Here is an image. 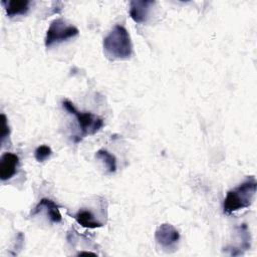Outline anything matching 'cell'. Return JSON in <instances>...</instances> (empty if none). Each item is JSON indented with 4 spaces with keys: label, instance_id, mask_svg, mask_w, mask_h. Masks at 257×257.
Here are the masks:
<instances>
[{
    "label": "cell",
    "instance_id": "ba28073f",
    "mask_svg": "<svg viewBox=\"0 0 257 257\" xmlns=\"http://www.w3.org/2000/svg\"><path fill=\"white\" fill-rule=\"evenodd\" d=\"M7 16L14 17L17 15H24L29 10L30 2L28 0H2Z\"/></svg>",
    "mask_w": 257,
    "mask_h": 257
},
{
    "label": "cell",
    "instance_id": "30bf717a",
    "mask_svg": "<svg viewBox=\"0 0 257 257\" xmlns=\"http://www.w3.org/2000/svg\"><path fill=\"white\" fill-rule=\"evenodd\" d=\"M73 218L77 221V223L79 225H81L82 227L85 228H90V229H94V228H99L102 226V223H100L99 221H97L94 217V215L88 211V210H80L78 211Z\"/></svg>",
    "mask_w": 257,
    "mask_h": 257
},
{
    "label": "cell",
    "instance_id": "3957f363",
    "mask_svg": "<svg viewBox=\"0 0 257 257\" xmlns=\"http://www.w3.org/2000/svg\"><path fill=\"white\" fill-rule=\"evenodd\" d=\"M62 106L71 114L76 117L79 130L81 132L79 139L84 138L87 135H94L103 126V119L93 113L90 112H83L76 109L74 104L65 99L62 101Z\"/></svg>",
    "mask_w": 257,
    "mask_h": 257
},
{
    "label": "cell",
    "instance_id": "8fae6325",
    "mask_svg": "<svg viewBox=\"0 0 257 257\" xmlns=\"http://www.w3.org/2000/svg\"><path fill=\"white\" fill-rule=\"evenodd\" d=\"M95 157L102 161L109 173H113L116 170V160L113 155L108 153L106 150H98L95 154Z\"/></svg>",
    "mask_w": 257,
    "mask_h": 257
},
{
    "label": "cell",
    "instance_id": "52a82bcc",
    "mask_svg": "<svg viewBox=\"0 0 257 257\" xmlns=\"http://www.w3.org/2000/svg\"><path fill=\"white\" fill-rule=\"evenodd\" d=\"M19 159L13 153H5L0 160V178L2 181L11 179L17 171Z\"/></svg>",
    "mask_w": 257,
    "mask_h": 257
},
{
    "label": "cell",
    "instance_id": "4fadbf2b",
    "mask_svg": "<svg viewBox=\"0 0 257 257\" xmlns=\"http://www.w3.org/2000/svg\"><path fill=\"white\" fill-rule=\"evenodd\" d=\"M1 120H2V125H1V142L3 143L4 139L9 136V126L7 123V118L4 113L1 114Z\"/></svg>",
    "mask_w": 257,
    "mask_h": 257
},
{
    "label": "cell",
    "instance_id": "8992f818",
    "mask_svg": "<svg viewBox=\"0 0 257 257\" xmlns=\"http://www.w3.org/2000/svg\"><path fill=\"white\" fill-rule=\"evenodd\" d=\"M154 1L135 0L130 3V16L137 23H145L150 15Z\"/></svg>",
    "mask_w": 257,
    "mask_h": 257
},
{
    "label": "cell",
    "instance_id": "9c48e42d",
    "mask_svg": "<svg viewBox=\"0 0 257 257\" xmlns=\"http://www.w3.org/2000/svg\"><path fill=\"white\" fill-rule=\"evenodd\" d=\"M43 208L47 210V215L51 222L59 223L61 221L62 217L59 212V207L52 200L47 199V198H43L39 201V203L36 205V207L32 211V215L37 214Z\"/></svg>",
    "mask_w": 257,
    "mask_h": 257
},
{
    "label": "cell",
    "instance_id": "6da1fadb",
    "mask_svg": "<svg viewBox=\"0 0 257 257\" xmlns=\"http://www.w3.org/2000/svg\"><path fill=\"white\" fill-rule=\"evenodd\" d=\"M256 180L254 177H248L238 187L230 190L223 204L224 213L227 215L232 214L238 210L248 208L253 200L256 193Z\"/></svg>",
    "mask_w": 257,
    "mask_h": 257
},
{
    "label": "cell",
    "instance_id": "5bb4252c",
    "mask_svg": "<svg viewBox=\"0 0 257 257\" xmlns=\"http://www.w3.org/2000/svg\"><path fill=\"white\" fill-rule=\"evenodd\" d=\"M78 255H95V254L91 252H80Z\"/></svg>",
    "mask_w": 257,
    "mask_h": 257
},
{
    "label": "cell",
    "instance_id": "5b68a950",
    "mask_svg": "<svg viewBox=\"0 0 257 257\" xmlns=\"http://www.w3.org/2000/svg\"><path fill=\"white\" fill-rule=\"evenodd\" d=\"M156 241L165 248L174 246L180 239V234L177 229L168 223L160 225L155 233Z\"/></svg>",
    "mask_w": 257,
    "mask_h": 257
},
{
    "label": "cell",
    "instance_id": "7a4b0ae2",
    "mask_svg": "<svg viewBox=\"0 0 257 257\" xmlns=\"http://www.w3.org/2000/svg\"><path fill=\"white\" fill-rule=\"evenodd\" d=\"M103 50L112 59L130 58L133 52V46L127 30L121 25H115L103 38Z\"/></svg>",
    "mask_w": 257,
    "mask_h": 257
},
{
    "label": "cell",
    "instance_id": "7c38bea8",
    "mask_svg": "<svg viewBox=\"0 0 257 257\" xmlns=\"http://www.w3.org/2000/svg\"><path fill=\"white\" fill-rule=\"evenodd\" d=\"M52 151L51 149L48 147V146H45V145H42V146H39L35 152H34V157L36 159L37 162H43L45 161L47 158L50 157Z\"/></svg>",
    "mask_w": 257,
    "mask_h": 257
},
{
    "label": "cell",
    "instance_id": "277c9868",
    "mask_svg": "<svg viewBox=\"0 0 257 257\" xmlns=\"http://www.w3.org/2000/svg\"><path fill=\"white\" fill-rule=\"evenodd\" d=\"M79 33V30L72 25H68L63 19L57 18L54 19L47 31H46V36H45V46L47 48L51 47L55 43H59L62 41H65L69 38H72L76 36Z\"/></svg>",
    "mask_w": 257,
    "mask_h": 257
}]
</instances>
